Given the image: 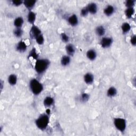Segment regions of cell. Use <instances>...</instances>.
I'll return each instance as SVG.
<instances>
[{"mask_svg":"<svg viewBox=\"0 0 136 136\" xmlns=\"http://www.w3.org/2000/svg\"><path fill=\"white\" fill-rule=\"evenodd\" d=\"M49 61L47 59H38L37 60L35 65V69L37 73L41 74L44 72L49 65Z\"/></svg>","mask_w":136,"mask_h":136,"instance_id":"1","label":"cell"},{"mask_svg":"<svg viewBox=\"0 0 136 136\" xmlns=\"http://www.w3.org/2000/svg\"><path fill=\"white\" fill-rule=\"evenodd\" d=\"M29 87L31 92L35 95H38L43 90V85L36 79H33L30 81Z\"/></svg>","mask_w":136,"mask_h":136,"instance_id":"2","label":"cell"},{"mask_svg":"<svg viewBox=\"0 0 136 136\" xmlns=\"http://www.w3.org/2000/svg\"><path fill=\"white\" fill-rule=\"evenodd\" d=\"M49 122V117L47 114H43L40 115L38 118L36 120V124L38 129L44 130Z\"/></svg>","mask_w":136,"mask_h":136,"instance_id":"3","label":"cell"},{"mask_svg":"<svg viewBox=\"0 0 136 136\" xmlns=\"http://www.w3.org/2000/svg\"><path fill=\"white\" fill-rule=\"evenodd\" d=\"M114 124L115 128L120 131L123 132L126 129V122L123 118H115L114 120Z\"/></svg>","mask_w":136,"mask_h":136,"instance_id":"4","label":"cell"},{"mask_svg":"<svg viewBox=\"0 0 136 136\" xmlns=\"http://www.w3.org/2000/svg\"><path fill=\"white\" fill-rule=\"evenodd\" d=\"M113 43V39L111 37H103L101 42L100 44L103 48H108L110 47Z\"/></svg>","mask_w":136,"mask_h":136,"instance_id":"5","label":"cell"},{"mask_svg":"<svg viewBox=\"0 0 136 136\" xmlns=\"http://www.w3.org/2000/svg\"><path fill=\"white\" fill-rule=\"evenodd\" d=\"M30 36L32 39H36V38L42 34V32L39 28L37 26L33 25L30 29Z\"/></svg>","mask_w":136,"mask_h":136,"instance_id":"6","label":"cell"},{"mask_svg":"<svg viewBox=\"0 0 136 136\" xmlns=\"http://www.w3.org/2000/svg\"><path fill=\"white\" fill-rule=\"evenodd\" d=\"M86 8L88 11V12L92 15L96 14L98 10L97 4L93 2L89 3L88 6L86 7Z\"/></svg>","mask_w":136,"mask_h":136,"instance_id":"7","label":"cell"},{"mask_svg":"<svg viewBox=\"0 0 136 136\" xmlns=\"http://www.w3.org/2000/svg\"><path fill=\"white\" fill-rule=\"evenodd\" d=\"M67 21L71 26H76L78 24V18L76 15H72L67 19Z\"/></svg>","mask_w":136,"mask_h":136,"instance_id":"8","label":"cell"},{"mask_svg":"<svg viewBox=\"0 0 136 136\" xmlns=\"http://www.w3.org/2000/svg\"><path fill=\"white\" fill-rule=\"evenodd\" d=\"M27 46L26 44L23 41L19 42L16 46L17 51L21 53H23L25 52L27 50Z\"/></svg>","mask_w":136,"mask_h":136,"instance_id":"9","label":"cell"},{"mask_svg":"<svg viewBox=\"0 0 136 136\" xmlns=\"http://www.w3.org/2000/svg\"><path fill=\"white\" fill-rule=\"evenodd\" d=\"M115 11L114 7L112 5H108L104 10V13L106 16H112Z\"/></svg>","mask_w":136,"mask_h":136,"instance_id":"10","label":"cell"},{"mask_svg":"<svg viewBox=\"0 0 136 136\" xmlns=\"http://www.w3.org/2000/svg\"><path fill=\"white\" fill-rule=\"evenodd\" d=\"M84 81L87 85H91L93 83L94 80V76L90 73L86 74L84 77Z\"/></svg>","mask_w":136,"mask_h":136,"instance_id":"11","label":"cell"},{"mask_svg":"<svg viewBox=\"0 0 136 136\" xmlns=\"http://www.w3.org/2000/svg\"><path fill=\"white\" fill-rule=\"evenodd\" d=\"M75 47L74 45L69 44L66 46V51L67 55L73 56L75 53Z\"/></svg>","mask_w":136,"mask_h":136,"instance_id":"12","label":"cell"},{"mask_svg":"<svg viewBox=\"0 0 136 136\" xmlns=\"http://www.w3.org/2000/svg\"><path fill=\"white\" fill-rule=\"evenodd\" d=\"M86 55H87V58L89 60L93 61V60H95V58H96L97 53H96V52L95 49H89L87 51Z\"/></svg>","mask_w":136,"mask_h":136,"instance_id":"13","label":"cell"},{"mask_svg":"<svg viewBox=\"0 0 136 136\" xmlns=\"http://www.w3.org/2000/svg\"><path fill=\"white\" fill-rule=\"evenodd\" d=\"M36 0H25L24 1V4L28 9H31L36 3Z\"/></svg>","mask_w":136,"mask_h":136,"instance_id":"14","label":"cell"},{"mask_svg":"<svg viewBox=\"0 0 136 136\" xmlns=\"http://www.w3.org/2000/svg\"><path fill=\"white\" fill-rule=\"evenodd\" d=\"M54 103V99L50 96L46 97L44 100V102H43L44 105L46 107H48L52 106Z\"/></svg>","mask_w":136,"mask_h":136,"instance_id":"15","label":"cell"},{"mask_svg":"<svg viewBox=\"0 0 136 136\" xmlns=\"http://www.w3.org/2000/svg\"><path fill=\"white\" fill-rule=\"evenodd\" d=\"M70 61H71V58L70 56L65 55V56H63L62 57L61 60V63L62 66H66L70 64Z\"/></svg>","mask_w":136,"mask_h":136,"instance_id":"16","label":"cell"},{"mask_svg":"<svg viewBox=\"0 0 136 136\" xmlns=\"http://www.w3.org/2000/svg\"><path fill=\"white\" fill-rule=\"evenodd\" d=\"M36 17V14L34 12L30 11L27 16V19H28V22L30 24L33 25L35 21Z\"/></svg>","mask_w":136,"mask_h":136,"instance_id":"17","label":"cell"},{"mask_svg":"<svg viewBox=\"0 0 136 136\" xmlns=\"http://www.w3.org/2000/svg\"><path fill=\"white\" fill-rule=\"evenodd\" d=\"M8 82L11 86L15 85L17 82V76L15 74H12L10 75L8 77Z\"/></svg>","mask_w":136,"mask_h":136,"instance_id":"18","label":"cell"},{"mask_svg":"<svg viewBox=\"0 0 136 136\" xmlns=\"http://www.w3.org/2000/svg\"><path fill=\"white\" fill-rule=\"evenodd\" d=\"M24 24V19L22 17L17 18L14 21V25L16 28H21Z\"/></svg>","mask_w":136,"mask_h":136,"instance_id":"19","label":"cell"},{"mask_svg":"<svg viewBox=\"0 0 136 136\" xmlns=\"http://www.w3.org/2000/svg\"><path fill=\"white\" fill-rule=\"evenodd\" d=\"M117 94V90L114 87H111L108 88L107 92V95L109 97H112L115 96Z\"/></svg>","mask_w":136,"mask_h":136,"instance_id":"20","label":"cell"},{"mask_svg":"<svg viewBox=\"0 0 136 136\" xmlns=\"http://www.w3.org/2000/svg\"><path fill=\"white\" fill-rule=\"evenodd\" d=\"M121 29L123 34H126L130 30L131 26L129 23L124 22L122 25Z\"/></svg>","mask_w":136,"mask_h":136,"instance_id":"21","label":"cell"},{"mask_svg":"<svg viewBox=\"0 0 136 136\" xmlns=\"http://www.w3.org/2000/svg\"><path fill=\"white\" fill-rule=\"evenodd\" d=\"M96 33L99 36H103L105 34V29L102 26H99L97 27L96 29Z\"/></svg>","mask_w":136,"mask_h":136,"instance_id":"22","label":"cell"},{"mask_svg":"<svg viewBox=\"0 0 136 136\" xmlns=\"http://www.w3.org/2000/svg\"><path fill=\"white\" fill-rule=\"evenodd\" d=\"M134 13V10L133 8H126L125 11V15L128 18H131Z\"/></svg>","mask_w":136,"mask_h":136,"instance_id":"23","label":"cell"},{"mask_svg":"<svg viewBox=\"0 0 136 136\" xmlns=\"http://www.w3.org/2000/svg\"><path fill=\"white\" fill-rule=\"evenodd\" d=\"M14 35H15L16 37H20L22 36L23 34V31L21 29V28H16L14 31H13Z\"/></svg>","mask_w":136,"mask_h":136,"instance_id":"24","label":"cell"},{"mask_svg":"<svg viewBox=\"0 0 136 136\" xmlns=\"http://www.w3.org/2000/svg\"><path fill=\"white\" fill-rule=\"evenodd\" d=\"M135 0H127L125 2V5L127 8H133L135 5Z\"/></svg>","mask_w":136,"mask_h":136,"instance_id":"25","label":"cell"},{"mask_svg":"<svg viewBox=\"0 0 136 136\" xmlns=\"http://www.w3.org/2000/svg\"><path fill=\"white\" fill-rule=\"evenodd\" d=\"M35 40H36V43L38 44L42 45V44H43V43L44 42V37L42 34H40V35H39L38 36H37Z\"/></svg>","mask_w":136,"mask_h":136,"instance_id":"26","label":"cell"},{"mask_svg":"<svg viewBox=\"0 0 136 136\" xmlns=\"http://www.w3.org/2000/svg\"><path fill=\"white\" fill-rule=\"evenodd\" d=\"M29 56L30 57H33V58H34V59H35V60H38V54L37 53L35 48H33V49L30 51V52L29 53Z\"/></svg>","mask_w":136,"mask_h":136,"instance_id":"27","label":"cell"},{"mask_svg":"<svg viewBox=\"0 0 136 136\" xmlns=\"http://www.w3.org/2000/svg\"><path fill=\"white\" fill-rule=\"evenodd\" d=\"M89 99V95L87 93H83L80 97V101L83 102H86Z\"/></svg>","mask_w":136,"mask_h":136,"instance_id":"28","label":"cell"},{"mask_svg":"<svg viewBox=\"0 0 136 136\" xmlns=\"http://www.w3.org/2000/svg\"><path fill=\"white\" fill-rule=\"evenodd\" d=\"M61 38L62 40L64 43H67L69 41V37L64 33L61 34Z\"/></svg>","mask_w":136,"mask_h":136,"instance_id":"29","label":"cell"},{"mask_svg":"<svg viewBox=\"0 0 136 136\" xmlns=\"http://www.w3.org/2000/svg\"><path fill=\"white\" fill-rule=\"evenodd\" d=\"M24 2L21 1V0H13L12 1V4L16 7H19L20 5H21Z\"/></svg>","mask_w":136,"mask_h":136,"instance_id":"30","label":"cell"},{"mask_svg":"<svg viewBox=\"0 0 136 136\" xmlns=\"http://www.w3.org/2000/svg\"><path fill=\"white\" fill-rule=\"evenodd\" d=\"M88 13L89 12H88V11L87 8L85 7V8H84L83 9H81V12H80V15H81V16L85 17H86L88 15Z\"/></svg>","mask_w":136,"mask_h":136,"instance_id":"31","label":"cell"},{"mask_svg":"<svg viewBox=\"0 0 136 136\" xmlns=\"http://www.w3.org/2000/svg\"><path fill=\"white\" fill-rule=\"evenodd\" d=\"M130 43L133 46H135V44H136V36H135V35H133V36H132L131 37Z\"/></svg>","mask_w":136,"mask_h":136,"instance_id":"32","label":"cell"},{"mask_svg":"<svg viewBox=\"0 0 136 136\" xmlns=\"http://www.w3.org/2000/svg\"><path fill=\"white\" fill-rule=\"evenodd\" d=\"M46 114H48V115H49V114H50V110L49 109L46 110Z\"/></svg>","mask_w":136,"mask_h":136,"instance_id":"33","label":"cell"}]
</instances>
